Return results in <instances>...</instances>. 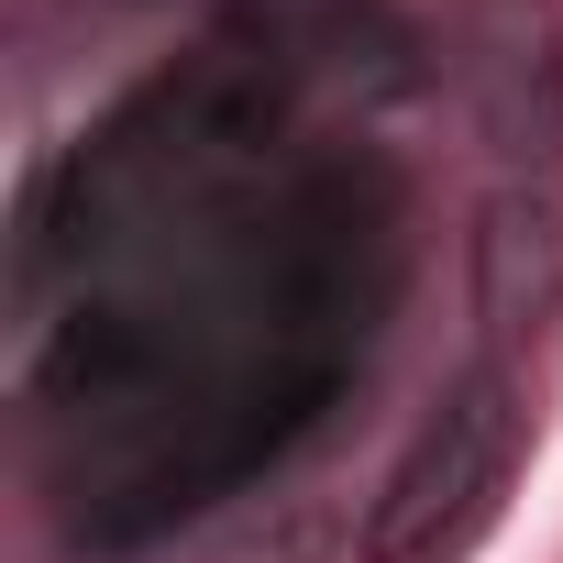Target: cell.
<instances>
[{
    "instance_id": "6da1fadb",
    "label": "cell",
    "mask_w": 563,
    "mask_h": 563,
    "mask_svg": "<svg viewBox=\"0 0 563 563\" xmlns=\"http://www.w3.org/2000/svg\"><path fill=\"white\" fill-rule=\"evenodd\" d=\"M508 475H519V387L497 365H475L431 398V420L387 464V486L365 508V563H453L497 519Z\"/></svg>"
},
{
    "instance_id": "7a4b0ae2",
    "label": "cell",
    "mask_w": 563,
    "mask_h": 563,
    "mask_svg": "<svg viewBox=\"0 0 563 563\" xmlns=\"http://www.w3.org/2000/svg\"><path fill=\"white\" fill-rule=\"evenodd\" d=\"M453 78L497 155H563V23L552 0H453Z\"/></svg>"
},
{
    "instance_id": "3957f363",
    "label": "cell",
    "mask_w": 563,
    "mask_h": 563,
    "mask_svg": "<svg viewBox=\"0 0 563 563\" xmlns=\"http://www.w3.org/2000/svg\"><path fill=\"white\" fill-rule=\"evenodd\" d=\"M552 310H563V221L541 199H497L486 210V321L541 332Z\"/></svg>"
}]
</instances>
